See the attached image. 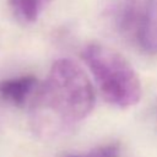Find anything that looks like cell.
I'll return each instance as SVG.
<instances>
[{
  "label": "cell",
  "mask_w": 157,
  "mask_h": 157,
  "mask_svg": "<svg viewBox=\"0 0 157 157\" xmlns=\"http://www.w3.org/2000/svg\"><path fill=\"white\" fill-rule=\"evenodd\" d=\"M52 0H10L13 15L25 23L36 22Z\"/></svg>",
  "instance_id": "obj_6"
},
{
  "label": "cell",
  "mask_w": 157,
  "mask_h": 157,
  "mask_svg": "<svg viewBox=\"0 0 157 157\" xmlns=\"http://www.w3.org/2000/svg\"><path fill=\"white\" fill-rule=\"evenodd\" d=\"M37 87L33 75H23L0 81V98L16 107H22Z\"/></svg>",
  "instance_id": "obj_4"
},
{
  "label": "cell",
  "mask_w": 157,
  "mask_h": 157,
  "mask_svg": "<svg viewBox=\"0 0 157 157\" xmlns=\"http://www.w3.org/2000/svg\"><path fill=\"white\" fill-rule=\"evenodd\" d=\"M104 22L117 33L128 34L137 25V0H99Z\"/></svg>",
  "instance_id": "obj_3"
},
{
  "label": "cell",
  "mask_w": 157,
  "mask_h": 157,
  "mask_svg": "<svg viewBox=\"0 0 157 157\" xmlns=\"http://www.w3.org/2000/svg\"><path fill=\"white\" fill-rule=\"evenodd\" d=\"M119 156V147L115 144L104 145L101 147H97L87 153L83 155H70L65 157H118Z\"/></svg>",
  "instance_id": "obj_7"
},
{
  "label": "cell",
  "mask_w": 157,
  "mask_h": 157,
  "mask_svg": "<svg viewBox=\"0 0 157 157\" xmlns=\"http://www.w3.org/2000/svg\"><path fill=\"white\" fill-rule=\"evenodd\" d=\"M93 104V87L85 71L70 59H59L33 98V130L45 137L66 132L90 115Z\"/></svg>",
  "instance_id": "obj_1"
},
{
  "label": "cell",
  "mask_w": 157,
  "mask_h": 157,
  "mask_svg": "<svg viewBox=\"0 0 157 157\" xmlns=\"http://www.w3.org/2000/svg\"><path fill=\"white\" fill-rule=\"evenodd\" d=\"M139 42L150 54H157V0H148L139 22Z\"/></svg>",
  "instance_id": "obj_5"
},
{
  "label": "cell",
  "mask_w": 157,
  "mask_h": 157,
  "mask_svg": "<svg viewBox=\"0 0 157 157\" xmlns=\"http://www.w3.org/2000/svg\"><path fill=\"white\" fill-rule=\"evenodd\" d=\"M82 59L110 104L129 108L140 101L142 92L140 78L120 53L107 45L92 43L83 48Z\"/></svg>",
  "instance_id": "obj_2"
}]
</instances>
